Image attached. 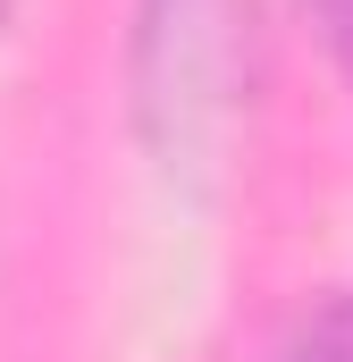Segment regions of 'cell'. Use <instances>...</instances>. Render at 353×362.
I'll list each match as a JSON object with an SVG mask.
<instances>
[{
  "label": "cell",
  "instance_id": "obj_1",
  "mask_svg": "<svg viewBox=\"0 0 353 362\" xmlns=\"http://www.w3.org/2000/svg\"><path fill=\"white\" fill-rule=\"evenodd\" d=\"M269 362H353V286H345V295H328V303H320V312H311Z\"/></svg>",
  "mask_w": 353,
  "mask_h": 362
},
{
  "label": "cell",
  "instance_id": "obj_2",
  "mask_svg": "<svg viewBox=\"0 0 353 362\" xmlns=\"http://www.w3.org/2000/svg\"><path fill=\"white\" fill-rule=\"evenodd\" d=\"M311 17H320V34H328V51L353 68V0H311Z\"/></svg>",
  "mask_w": 353,
  "mask_h": 362
},
{
  "label": "cell",
  "instance_id": "obj_3",
  "mask_svg": "<svg viewBox=\"0 0 353 362\" xmlns=\"http://www.w3.org/2000/svg\"><path fill=\"white\" fill-rule=\"evenodd\" d=\"M0 17H8V0H0Z\"/></svg>",
  "mask_w": 353,
  "mask_h": 362
}]
</instances>
